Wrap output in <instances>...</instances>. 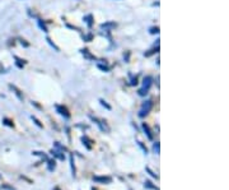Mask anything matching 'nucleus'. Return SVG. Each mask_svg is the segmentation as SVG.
Returning a JSON list of instances; mask_svg holds the SVG:
<instances>
[{
    "instance_id": "obj_14",
    "label": "nucleus",
    "mask_w": 229,
    "mask_h": 190,
    "mask_svg": "<svg viewBox=\"0 0 229 190\" xmlns=\"http://www.w3.org/2000/svg\"><path fill=\"white\" fill-rule=\"evenodd\" d=\"M32 119H33V121H34V123H36V125H37V126H40V128H42V124H41V123H40V121H38V120H37V119H36V117H32Z\"/></svg>"
},
{
    "instance_id": "obj_9",
    "label": "nucleus",
    "mask_w": 229,
    "mask_h": 190,
    "mask_svg": "<svg viewBox=\"0 0 229 190\" xmlns=\"http://www.w3.org/2000/svg\"><path fill=\"white\" fill-rule=\"evenodd\" d=\"M82 142H83V144H85V147L88 148V149H92V146H91L89 143H93V142H92L91 139H88L87 137H83V138H82Z\"/></svg>"
},
{
    "instance_id": "obj_11",
    "label": "nucleus",
    "mask_w": 229,
    "mask_h": 190,
    "mask_svg": "<svg viewBox=\"0 0 229 190\" xmlns=\"http://www.w3.org/2000/svg\"><path fill=\"white\" fill-rule=\"evenodd\" d=\"M145 170H146V172H149V173H150V176H151V178H155V179H158V175H157V173L154 172V171H151V170L149 169V167H146V169H145Z\"/></svg>"
},
{
    "instance_id": "obj_5",
    "label": "nucleus",
    "mask_w": 229,
    "mask_h": 190,
    "mask_svg": "<svg viewBox=\"0 0 229 190\" xmlns=\"http://www.w3.org/2000/svg\"><path fill=\"white\" fill-rule=\"evenodd\" d=\"M143 129H144V131H145V134H146V137L149 138L150 140H153V133H151V130H150V128H149V125L148 124H143Z\"/></svg>"
},
{
    "instance_id": "obj_13",
    "label": "nucleus",
    "mask_w": 229,
    "mask_h": 190,
    "mask_svg": "<svg viewBox=\"0 0 229 190\" xmlns=\"http://www.w3.org/2000/svg\"><path fill=\"white\" fill-rule=\"evenodd\" d=\"M138 143H139V146H140L141 148H143V151H144V153H145V154H146V153H148V149H146V147H144V146H143V144H141V142H138Z\"/></svg>"
},
{
    "instance_id": "obj_3",
    "label": "nucleus",
    "mask_w": 229,
    "mask_h": 190,
    "mask_svg": "<svg viewBox=\"0 0 229 190\" xmlns=\"http://www.w3.org/2000/svg\"><path fill=\"white\" fill-rule=\"evenodd\" d=\"M93 181L99 182V184H111L112 178H109V176H93Z\"/></svg>"
},
{
    "instance_id": "obj_1",
    "label": "nucleus",
    "mask_w": 229,
    "mask_h": 190,
    "mask_svg": "<svg viewBox=\"0 0 229 190\" xmlns=\"http://www.w3.org/2000/svg\"><path fill=\"white\" fill-rule=\"evenodd\" d=\"M151 107H153V101H151V99H148V101H145L144 104L141 105V108H140V111H139V116H140V117L146 116V115L150 112Z\"/></svg>"
},
{
    "instance_id": "obj_2",
    "label": "nucleus",
    "mask_w": 229,
    "mask_h": 190,
    "mask_svg": "<svg viewBox=\"0 0 229 190\" xmlns=\"http://www.w3.org/2000/svg\"><path fill=\"white\" fill-rule=\"evenodd\" d=\"M151 83H153V78H151V77H146V78L144 79L143 88L139 91V95H140V96H145V95H146L148 91H149V88H150V86H151Z\"/></svg>"
},
{
    "instance_id": "obj_6",
    "label": "nucleus",
    "mask_w": 229,
    "mask_h": 190,
    "mask_svg": "<svg viewBox=\"0 0 229 190\" xmlns=\"http://www.w3.org/2000/svg\"><path fill=\"white\" fill-rule=\"evenodd\" d=\"M47 162H48V166H47L48 171H54V170L56 169V162H55V160H47Z\"/></svg>"
},
{
    "instance_id": "obj_16",
    "label": "nucleus",
    "mask_w": 229,
    "mask_h": 190,
    "mask_svg": "<svg viewBox=\"0 0 229 190\" xmlns=\"http://www.w3.org/2000/svg\"><path fill=\"white\" fill-rule=\"evenodd\" d=\"M54 190H60V189H59V188H55V189H54Z\"/></svg>"
},
{
    "instance_id": "obj_15",
    "label": "nucleus",
    "mask_w": 229,
    "mask_h": 190,
    "mask_svg": "<svg viewBox=\"0 0 229 190\" xmlns=\"http://www.w3.org/2000/svg\"><path fill=\"white\" fill-rule=\"evenodd\" d=\"M4 123H5L6 125H9V126H13V125H14V124H13L10 120H8V119H4Z\"/></svg>"
},
{
    "instance_id": "obj_4",
    "label": "nucleus",
    "mask_w": 229,
    "mask_h": 190,
    "mask_svg": "<svg viewBox=\"0 0 229 190\" xmlns=\"http://www.w3.org/2000/svg\"><path fill=\"white\" fill-rule=\"evenodd\" d=\"M56 110L59 111V114H60V115H63V116H65V117H70V114H69V111H67V108H66V107H63V106H56Z\"/></svg>"
},
{
    "instance_id": "obj_10",
    "label": "nucleus",
    "mask_w": 229,
    "mask_h": 190,
    "mask_svg": "<svg viewBox=\"0 0 229 190\" xmlns=\"http://www.w3.org/2000/svg\"><path fill=\"white\" fill-rule=\"evenodd\" d=\"M153 149H154V152H155L157 154H159V152H160V149H159V143H154V146H153Z\"/></svg>"
},
{
    "instance_id": "obj_8",
    "label": "nucleus",
    "mask_w": 229,
    "mask_h": 190,
    "mask_svg": "<svg viewBox=\"0 0 229 190\" xmlns=\"http://www.w3.org/2000/svg\"><path fill=\"white\" fill-rule=\"evenodd\" d=\"M144 186H145V189H151V190H159L157 188L155 185H153L151 182L149 181V180H145V182H144Z\"/></svg>"
},
{
    "instance_id": "obj_7",
    "label": "nucleus",
    "mask_w": 229,
    "mask_h": 190,
    "mask_svg": "<svg viewBox=\"0 0 229 190\" xmlns=\"http://www.w3.org/2000/svg\"><path fill=\"white\" fill-rule=\"evenodd\" d=\"M70 165H72V173H73L74 178H75L76 170H75V163H74V156H73V154H70Z\"/></svg>"
},
{
    "instance_id": "obj_12",
    "label": "nucleus",
    "mask_w": 229,
    "mask_h": 190,
    "mask_svg": "<svg viewBox=\"0 0 229 190\" xmlns=\"http://www.w3.org/2000/svg\"><path fill=\"white\" fill-rule=\"evenodd\" d=\"M101 104H102L103 106H105V107H106V108H107V110H111V106H109V105H107V104H106V101H103V99H101Z\"/></svg>"
}]
</instances>
